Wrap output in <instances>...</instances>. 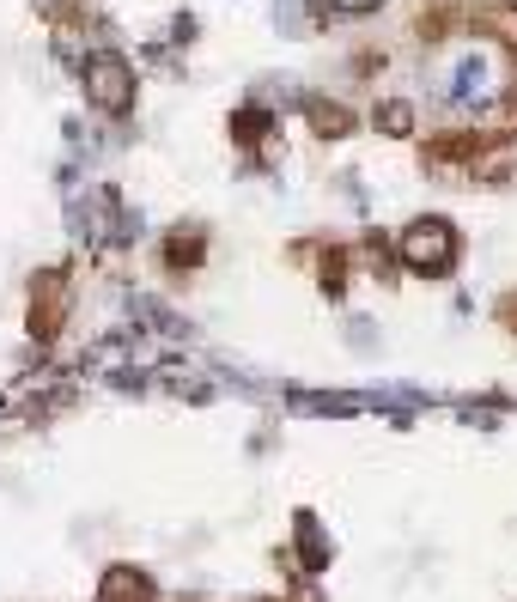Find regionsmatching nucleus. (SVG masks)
Listing matches in <instances>:
<instances>
[{"mask_svg": "<svg viewBox=\"0 0 517 602\" xmlns=\"http://www.w3.org/2000/svg\"><path fill=\"white\" fill-rule=\"evenodd\" d=\"M396 250H402V268H408V274L445 280V274L457 268V225L438 219V213H426V219H414L408 232L396 238Z\"/></svg>", "mask_w": 517, "mask_h": 602, "instance_id": "1", "label": "nucleus"}, {"mask_svg": "<svg viewBox=\"0 0 517 602\" xmlns=\"http://www.w3.org/2000/svg\"><path fill=\"white\" fill-rule=\"evenodd\" d=\"M86 104L104 116H128L134 110V67L122 55H92L86 61Z\"/></svg>", "mask_w": 517, "mask_h": 602, "instance_id": "2", "label": "nucleus"}, {"mask_svg": "<svg viewBox=\"0 0 517 602\" xmlns=\"http://www.w3.org/2000/svg\"><path fill=\"white\" fill-rule=\"evenodd\" d=\"M67 292H73V274L67 268H43L37 286H31V335L37 341H55L61 323H67Z\"/></svg>", "mask_w": 517, "mask_h": 602, "instance_id": "3", "label": "nucleus"}, {"mask_svg": "<svg viewBox=\"0 0 517 602\" xmlns=\"http://www.w3.org/2000/svg\"><path fill=\"white\" fill-rule=\"evenodd\" d=\"M92 602H159V584L146 578L140 566H110L98 578V596Z\"/></svg>", "mask_w": 517, "mask_h": 602, "instance_id": "4", "label": "nucleus"}, {"mask_svg": "<svg viewBox=\"0 0 517 602\" xmlns=\"http://www.w3.org/2000/svg\"><path fill=\"white\" fill-rule=\"evenodd\" d=\"M299 554H305V572H323L329 566V542H323V530H317L311 511H299Z\"/></svg>", "mask_w": 517, "mask_h": 602, "instance_id": "5", "label": "nucleus"}, {"mask_svg": "<svg viewBox=\"0 0 517 602\" xmlns=\"http://www.w3.org/2000/svg\"><path fill=\"white\" fill-rule=\"evenodd\" d=\"M305 110H311V122H317V134H353V116H347L341 104H323V98H311Z\"/></svg>", "mask_w": 517, "mask_h": 602, "instance_id": "6", "label": "nucleus"}, {"mask_svg": "<svg viewBox=\"0 0 517 602\" xmlns=\"http://www.w3.org/2000/svg\"><path fill=\"white\" fill-rule=\"evenodd\" d=\"M165 262H171L177 274H189V268L201 262V232H189V238H183V232H171V244H165Z\"/></svg>", "mask_w": 517, "mask_h": 602, "instance_id": "7", "label": "nucleus"}, {"mask_svg": "<svg viewBox=\"0 0 517 602\" xmlns=\"http://www.w3.org/2000/svg\"><path fill=\"white\" fill-rule=\"evenodd\" d=\"M378 128H384V134H408V128H414V110H408V104H384V110H378Z\"/></svg>", "mask_w": 517, "mask_h": 602, "instance_id": "8", "label": "nucleus"}, {"mask_svg": "<svg viewBox=\"0 0 517 602\" xmlns=\"http://www.w3.org/2000/svg\"><path fill=\"white\" fill-rule=\"evenodd\" d=\"M262 128H268V116H262V110H238V116H232V134H238L244 146H250V140H262Z\"/></svg>", "mask_w": 517, "mask_h": 602, "instance_id": "9", "label": "nucleus"}]
</instances>
